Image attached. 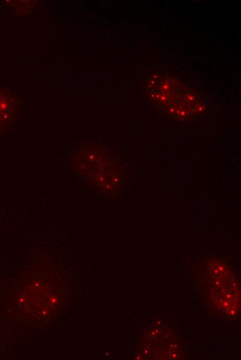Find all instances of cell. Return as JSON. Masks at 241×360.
<instances>
[{
    "label": "cell",
    "instance_id": "obj_1",
    "mask_svg": "<svg viewBox=\"0 0 241 360\" xmlns=\"http://www.w3.org/2000/svg\"><path fill=\"white\" fill-rule=\"evenodd\" d=\"M12 98L9 92L0 88V130L8 125L12 116Z\"/></svg>",
    "mask_w": 241,
    "mask_h": 360
}]
</instances>
